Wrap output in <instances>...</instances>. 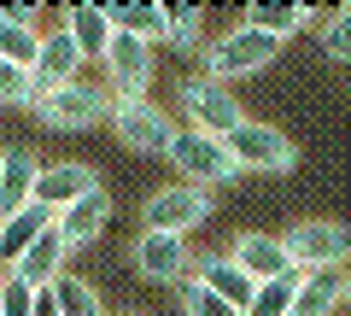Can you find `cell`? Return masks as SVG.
I'll return each mask as SVG.
<instances>
[{"mask_svg": "<svg viewBox=\"0 0 351 316\" xmlns=\"http://www.w3.org/2000/svg\"><path fill=\"white\" fill-rule=\"evenodd\" d=\"M281 47H287L281 36H263V29H252V24H234L228 36L205 41L199 53H205V76H217V82H228V88H234L240 76L269 71V64L281 59Z\"/></svg>", "mask_w": 351, "mask_h": 316, "instance_id": "1", "label": "cell"}, {"mask_svg": "<svg viewBox=\"0 0 351 316\" xmlns=\"http://www.w3.org/2000/svg\"><path fill=\"white\" fill-rule=\"evenodd\" d=\"M228 158H234V170H258V176H281V170L299 165V147H293V135H281L276 123H258V117H246V123H234L223 135Z\"/></svg>", "mask_w": 351, "mask_h": 316, "instance_id": "2", "label": "cell"}, {"mask_svg": "<svg viewBox=\"0 0 351 316\" xmlns=\"http://www.w3.org/2000/svg\"><path fill=\"white\" fill-rule=\"evenodd\" d=\"M293 269H351V228L334 217H304L281 234Z\"/></svg>", "mask_w": 351, "mask_h": 316, "instance_id": "3", "label": "cell"}, {"mask_svg": "<svg viewBox=\"0 0 351 316\" xmlns=\"http://www.w3.org/2000/svg\"><path fill=\"white\" fill-rule=\"evenodd\" d=\"M164 158H170L176 176L193 182V188H217V182H234L240 176L234 158H228V147L217 135H205V129H176V141H170Z\"/></svg>", "mask_w": 351, "mask_h": 316, "instance_id": "4", "label": "cell"}, {"mask_svg": "<svg viewBox=\"0 0 351 316\" xmlns=\"http://www.w3.org/2000/svg\"><path fill=\"white\" fill-rule=\"evenodd\" d=\"M29 112H36L47 129H94L100 117H112V94L76 76V82H64V88H47Z\"/></svg>", "mask_w": 351, "mask_h": 316, "instance_id": "5", "label": "cell"}, {"mask_svg": "<svg viewBox=\"0 0 351 316\" xmlns=\"http://www.w3.org/2000/svg\"><path fill=\"white\" fill-rule=\"evenodd\" d=\"M182 106H188L193 129H205V135H217V141H223L234 123H246V112H240V94L228 88V82H217V76H205V71L182 82Z\"/></svg>", "mask_w": 351, "mask_h": 316, "instance_id": "6", "label": "cell"}, {"mask_svg": "<svg viewBox=\"0 0 351 316\" xmlns=\"http://www.w3.org/2000/svg\"><path fill=\"white\" fill-rule=\"evenodd\" d=\"M211 188H193V182H170L158 188L147 205H141V223L147 228H164V234H182V228H199L211 217Z\"/></svg>", "mask_w": 351, "mask_h": 316, "instance_id": "7", "label": "cell"}, {"mask_svg": "<svg viewBox=\"0 0 351 316\" xmlns=\"http://www.w3.org/2000/svg\"><path fill=\"white\" fill-rule=\"evenodd\" d=\"M112 129L129 152H170L176 123L158 100H112Z\"/></svg>", "mask_w": 351, "mask_h": 316, "instance_id": "8", "label": "cell"}, {"mask_svg": "<svg viewBox=\"0 0 351 316\" xmlns=\"http://www.w3.org/2000/svg\"><path fill=\"white\" fill-rule=\"evenodd\" d=\"M100 64H106V94H112V100H147V82H152V47H147L141 36H123V29H117Z\"/></svg>", "mask_w": 351, "mask_h": 316, "instance_id": "9", "label": "cell"}, {"mask_svg": "<svg viewBox=\"0 0 351 316\" xmlns=\"http://www.w3.org/2000/svg\"><path fill=\"white\" fill-rule=\"evenodd\" d=\"M135 269H141V281H158V287L188 281V276H193V246H188V234L141 228V241H135Z\"/></svg>", "mask_w": 351, "mask_h": 316, "instance_id": "10", "label": "cell"}, {"mask_svg": "<svg viewBox=\"0 0 351 316\" xmlns=\"http://www.w3.org/2000/svg\"><path fill=\"white\" fill-rule=\"evenodd\" d=\"M53 223H59V234H64L71 252H76V246H94V241H100V228L112 223V193H106V182H100V188H88L76 205H64Z\"/></svg>", "mask_w": 351, "mask_h": 316, "instance_id": "11", "label": "cell"}, {"mask_svg": "<svg viewBox=\"0 0 351 316\" xmlns=\"http://www.w3.org/2000/svg\"><path fill=\"white\" fill-rule=\"evenodd\" d=\"M193 281H199L205 293H217L223 304H234L240 316H246V304H252V293H258V281L246 276V269L234 264L228 252H211V258H193Z\"/></svg>", "mask_w": 351, "mask_h": 316, "instance_id": "12", "label": "cell"}, {"mask_svg": "<svg viewBox=\"0 0 351 316\" xmlns=\"http://www.w3.org/2000/svg\"><path fill=\"white\" fill-rule=\"evenodd\" d=\"M64 258H71V246H64L59 223H53V228H41L36 241L24 246V258L12 264V276L24 281V287H53V281L64 276Z\"/></svg>", "mask_w": 351, "mask_h": 316, "instance_id": "13", "label": "cell"}, {"mask_svg": "<svg viewBox=\"0 0 351 316\" xmlns=\"http://www.w3.org/2000/svg\"><path fill=\"white\" fill-rule=\"evenodd\" d=\"M36 182H41V158L29 147H6L0 152V217L36 205Z\"/></svg>", "mask_w": 351, "mask_h": 316, "instance_id": "14", "label": "cell"}, {"mask_svg": "<svg viewBox=\"0 0 351 316\" xmlns=\"http://www.w3.org/2000/svg\"><path fill=\"white\" fill-rule=\"evenodd\" d=\"M88 188H100V176H94L88 165H76V158H64V165H47V170H41V182H36V205H47V211L59 217L64 205H76Z\"/></svg>", "mask_w": 351, "mask_h": 316, "instance_id": "15", "label": "cell"}, {"mask_svg": "<svg viewBox=\"0 0 351 316\" xmlns=\"http://www.w3.org/2000/svg\"><path fill=\"white\" fill-rule=\"evenodd\" d=\"M36 53H41L36 12H29V6H0V59L36 71Z\"/></svg>", "mask_w": 351, "mask_h": 316, "instance_id": "16", "label": "cell"}, {"mask_svg": "<svg viewBox=\"0 0 351 316\" xmlns=\"http://www.w3.org/2000/svg\"><path fill=\"white\" fill-rule=\"evenodd\" d=\"M228 258H234L252 281H269V276H287V269H293V258H287V246H281V234H258V228H252V234H240Z\"/></svg>", "mask_w": 351, "mask_h": 316, "instance_id": "17", "label": "cell"}, {"mask_svg": "<svg viewBox=\"0 0 351 316\" xmlns=\"http://www.w3.org/2000/svg\"><path fill=\"white\" fill-rule=\"evenodd\" d=\"M76 71H82V53H76V41L64 36V29H47L41 36V53H36V88H64V82H76Z\"/></svg>", "mask_w": 351, "mask_h": 316, "instance_id": "18", "label": "cell"}, {"mask_svg": "<svg viewBox=\"0 0 351 316\" xmlns=\"http://www.w3.org/2000/svg\"><path fill=\"white\" fill-rule=\"evenodd\" d=\"M346 304V269H304L287 316H334Z\"/></svg>", "mask_w": 351, "mask_h": 316, "instance_id": "19", "label": "cell"}, {"mask_svg": "<svg viewBox=\"0 0 351 316\" xmlns=\"http://www.w3.org/2000/svg\"><path fill=\"white\" fill-rule=\"evenodd\" d=\"M59 29L76 41V53H82V59H106V47H112V36H117L106 6H71Z\"/></svg>", "mask_w": 351, "mask_h": 316, "instance_id": "20", "label": "cell"}, {"mask_svg": "<svg viewBox=\"0 0 351 316\" xmlns=\"http://www.w3.org/2000/svg\"><path fill=\"white\" fill-rule=\"evenodd\" d=\"M41 228H53V211H47V205H24V211L0 217V269H12Z\"/></svg>", "mask_w": 351, "mask_h": 316, "instance_id": "21", "label": "cell"}, {"mask_svg": "<svg viewBox=\"0 0 351 316\" xmlns=\"http://www.w3.org/2000/svg\"><path fill=\"white\" fill-rule=\"evenodd\" d=\"M240 24H252V29H263V36H281V41H287L293 29L316 24V6H246Z\"/></svg>", "mask_w": 351, "mask_h": 316, "instance_id": "22", "label": "cell"}, {"mask_svg": "<svg viewBox=\"0 0 351 316\" xmlns=\"http://www.w3.org/2000/svg\"><path fill=\"white\" fill-rule=\"evenodd\" d=\"M299 276H304V269H287V276L258 281V293H252L246 316H287V311H293V299H299Z\"/></svg>", "mask_w": 351, "mask_h": 316, "instance_id": "23", "label": "cell"}, {"mask_svg": "<svg viewBox=\"0 0 351 316\" xmlns=\"http://www.w3.org/2000/svg\"><path fill=\"white\" fill-rule=\"evenodd\" d=\"M53 299H59L64 316H106V299L94 293V281H82V276H59L53 281Z\"/></svg>", "mask_w": 351, "mask_h": 316, "instance_id": "24", "label": "cell"}, {"mask_svg": "<svg viewBox=\"0 0 351 316\" xmlns=\"http://www.w3.org/2000/svg\"><path fill=\"white\" fill-rule=\"evenodd\" d=\"M112 12V29H123V36H141L152 47V41H164V6H106Z\"/></svg>", "mask_w": 351, "mask_h": 316, "instance_id": "25", "label": "cell"}, {"mask_svg": "<svg viewBox=\"0 0 351 316\" xmlns=\"http://www.w3.org/2000/svg\"><path fill=\"white\" fill-rule=\"evenodd\" d=\"M164 41L176 53H199V6H164Z\"/></svg>", "mask_w": 351, "mask_h": 316, "instance_id": "26", "label": "cell"}, {"mask_svg": "<svg viewBox=\"0 0 351 316\" xmlns=\"http://www.w3.org/2000/svg\"><path fill=\"white\" fill-rule=\"evenodd\" d=\"M41 88H36V71H24V64H6L0 59V106H36Z\"/></svg>", "mask_w": 351, "mask_h": 316, "instance_id": "27", "label": "cell"}, {"mask_svg": "<svg viewBox=\"0 0 351 316\" xmlns=\"http://www.w3.org/2000/svg\"><path fill=\"white\" fill-rule=\"evenodd\" d=\"M322 53L339 64H351V6H339V12H328L322 24Z\"/></svg>", "mask_w": 351, "mask_h": 316, "instance_id": "28", "label": "cell"}, {"mask_svg": "<svg viewBox=\"0 0 351 316\" xmlns=\"http://www.w3.org/2000/svg\"><path fill=\"white\" fill-rule=\"evenodd\" d=\"M182 316H240L234 311V304H223V299H217V293H205L199 287V281H182Z\"/></svg>", "mask_w": 351, "mask_h": 316, "instance_id": "29", "label": "cell"}, {"mask_svg": "<svg viewBox=\"0 0 351 316\" xmlns=\"http://www.w3.org/2000/svg\"><path fill=\"white\" fill-rule=\"evenodd\" d=\"M0 316H36V287H24L12 269H0Z\"/></svg>", "mask_w": 351, "mask_h": 316, "instance_id": "30", "label": "cell"}, {"mask_svg": "<svg viewBox=\"0 0 351 316\" xmlns=\"http://www.w3.org/2000/svg\"><path fill=\"white\" fill-rule=\"evenodd\" d=\"M36 316H64L59 299H53V287H36Z\"/></svg>", "mask_w": 351, "mask_h": 316, "instance_id": "31", "label": "cell"}, {"mask_svg": "<svg viewBox=\"0 0 351 316\" xmlns=\"http://www.w3.org/2000/svg\"><path fill=\"white\" fill-rule=\"evenodd\" d=\"M346 311H351V269H346Z\"/></svg>", "mask_w": 351, "mask_h": 316, "instance_id": "32", "label": "cell"}, {"mask_svg": "<svg viewBox=\"0 0 351 316\" xmlns=\"http://www.w3.org/2000/svg\"><path fill=\"white\" fill-rule=\"evenodd\" d=\"M129 316H135V311H129Z\"/></svg>", "mask_w": 351, "mask_h": 316, "instance_id": "33", "label": "cell"}]
</instances>
